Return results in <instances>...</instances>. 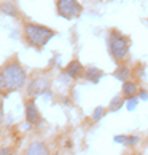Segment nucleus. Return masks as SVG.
Here are the masks:
<instances>
[{"label": "nucleus", "mask_w": 148, "mask_h": 155, "mask_svg": "<svg viewBox=\"0 0 148 155\" xmlns=\"http://www.w3.org/2000/svg\"><path fill=\"white\" fill-rule=\"evenodd\" d=\"M22 35L24 40L33 48H43L51 38L56 35L53 29H49L46 26L37 24V22H26L24 29H22Z\"/></svg>", "instance_id": "obj_2"}, {"label": "nucleus", "mask_w": 148, "mask_h": 155, "mask_svg": "<svg viewBox=\"0 0 148 155\" xmlns=\"http://www.w3.org/2000/svg\"><path fill=\"white\" fill-rule=\"evenodd\" d=\"M116 141H118V142H126V146H132V144H135V142H137L139 139H137L135 136H131V137H128V136H123V137L118 136Z\"/></svg>", "instance_id": "obj_13"}, {"label": "nucleus", "mask_w": 148, "mask_h": 155, "mask_svg": "<svg viewBox=\"0 0 148 155\" xmlns=\"http://www.w3.org/2000/svg\"><path fill=\"white\" fill-rule=\"evenodd\" d=\"M26 118H27V122H29L30 125H33V126L42 122V115H40V112H38L33 99L26 101Z\"/></svg>", "instance_id": "obj_5"}, {"label": "nucleus", "mask_w": 148, "mask_h": 155, "mask_svg": "<svg viewBox=\"0 0 148 155\" xmlns=\"http://www.w3.org/2000/svg\"><path fill=\"white\" fill-rule=\"evenodd\" d=\"M59 16L65 19H75L83 13V7L80 5L78 0H58L56 2Z\"/></svg>", "instance_id": "obj_4"}, {"label": "nucleus", "mask_w": 148, "mask_h": 155, "mask_svg": "<svg viewBox=\"0 0 148 155\" xmlns=\"http://www.w3.org/2000/svg\"><path fill=\"white\" fill-rule=\"evenodd\" d=\"M100 115H102V109H99V110H96V112H94V118H99Z\"/></svg>", "instance_id": "obj_17"}, {"label": "nucleus", "mask_w": 148, "mask_h": 155, "mask_svg": "<svg viewBox=\"0 0 148 155\" xmlns=\"http://www.w3.org/2000/svg\"><path fill=\"white\" fill-rule=\"evenodd\" d=\"M84 77L88 80H91V82L97 83L102 77V71H99V69H96V67H86L84 69Z\"/></svg>", "instance_id": "obj_10"}, {"label": "nucleus", "mask_w": 148, "mask_h": 155, "mask_svg": "<svg viewBox=\"0 0 148 155\" xmlns=\"http://www.w3.org/2000/svg\"><path fill=\"white\" fill-rule=\"evenodd\" d=\"M48 87V80L46 78H35L29 87V93H42V91Z\"/></svg>", "instance_id": "obj_8"}, {"label": "nucleus", "mask_w": 148, "mask_h": 155, "mask_svg": "<svg viewBox=\"0 0 148 155\" xmlns=\"http://www.w3.org/2000/svg\"><path fill=\"white\" fill-rule=\"evenodd\" d=\"M24 155H46V149L42 142H32L24 152Z\"/></svg>", "instance_id": "obj_7"}, {"label": "nucleus", "mask_w": 148, "mask_h": 155, "mask_svg": "<svg viewBox=\"0 0 148 155\" xmlns=\"http://www.w3.org/2000/svg\"><path fill=\"white\" fill-rule=\"evenodd\" d=\"M110 106H112V107H110L112 110H116V109H118L119 106H123V97H121V96L115 97V99L112 101V104H110Z\"/></svg>", "instance_id": "obj_14"}, {"label": "nucleus", "mask_w": 148, "mask_h": 155, "mask_svg": "<svg viewBox=\"0 0 148 155\" xmlns=\"http://www.w3.org/2000/svg\"><path fill=\"white\" fill-rule=\"evenodd\" d=\"M107 45H109V53L115 61H123L128 58L131 42L129 37H126L123 32L118 29H112L109 32V38H107Z\"/></svg>", "instance_id": "obj_3"}, {"label": "nucleus", "mask_w": 148, "mask_h": 155, "mask_svg": "<svg viewBox=\"0 0 148 155\" xmlns=\"http://www.w3.org/2000/svg\"><path fill=\"white\" fill-rule=\"evenodd\" d=\"M121 93L124 96H128V97L135 96V94H137V85H135V82H132V80H126V82L123 83Z\"/></svg>", "instance_id": "obj_9"}, {"label": "nucleus", "mask_w": 148, "mask_h": 155, "mask_svg": "<svg viewBox=\"0 0 148 155\" xmlns=\"http://www.w3.org/2000/svg\"><path fill=\"white\" fill-rule=\"evenodd\" d=\"M2 118H3V96L0 93V122H2Z\"/></svg>", "instance_id": "obj_16"}, {"label": "nucleus", "mask_w": 148, "mask_h": 155, "mask_svg": "<svg viewBox=\"0 0 148 155\" xmlns=\"http://www.w3.org/2000/svg\"><path fill=\"white\" fill-rule=\"evenodd\" d=\"M26 80H27V74L16 58L7 61L3 66H0V93L2 94L22 88L26 85Z\"/></svg>", "instance_id": "obj_1"}, {"label": "nucleus", "mask_w": 148, "mask_h": 155, "mask_svg": "<svg viewBox=\"0 0 148 155\" xmlns=\"http://www.w3.org/2000/svg\"><path fill=\"white\" fill-rule=\"evenodd\" d=\"M135 155H140V153H135Z\"/></svg>", "instance_id": "obj_18"}, {"label": "nucleus", "mask_w": 148, "mask_h": 155, "mask_svg": "<svg viewBox=\"0 0 148 155\" xmlns=\"http://www.w3.org/2000/svg\"><path fill=\"white\" fill-rule=\"evenodd\" d=\"M115 77L126 82V80H129V69L128 67H118V71L115 72Z\"/></svg>", "instance_id": "obj_12"}, {"label": "nucleus", "mask_w": 148, "mask_h": 155, "mask_svg": "<svg viewBox=\"0 0 148 155\" xmlns=\"http://www.w3.org/2000/svg\"><path fill=\"white\" fill-rule=\"evenodd\" d=\"M65 72H67V75H69V77L78 78V77H81L83 74H84V67H83V64H81L80 61L73 59V61H70L69 64H67Z\"/></svg>", "instance_id": "obj_6"}, {"label": "nucleus", "mask_w": 148, "mask_h": 155, "mask_svg": "<svg viewBox=\"0 0 148 155\" xmlns=\"http://www.w3.org/2000/svg\"><path fill=\"white\" fill-rule=\"evenodd\" d=\"M128 107L129 109H134V106H137V97H135V96H132V97H129V101H128Z\"/></svg>", "instance_id": "obj_15"}, {"label": "nucleus", "mask_w": 148, "mask_h": 155, "mask_svg": "<svg viewBox=\"0 0 148 155\" xmlns=\"http://www.w3.org/2000/svg\"><path fill=\"white\" fill-rule=\"evenodd\" d=\"M0 11H3V13L8 15V16H16V15H18L14 5L11 3V2H3L2 5H0Z\"/></svg>", "instance_id": "obj_11"}]
</instances>
